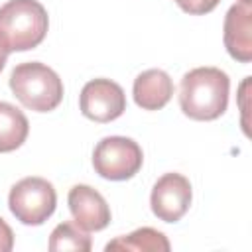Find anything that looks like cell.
Instances as JSON below:
<instances>
[{
  "mask_svg": "<svg viewBox=\"0 0 252 252\" xmlns=\"http://www.w3.org/2000/svg\"><path fill=\"white\" fill-rule=\"evenodd\" d=\"M230 81L219 67H197L183 75L179 106L193 120H215L228 106Z\"/></svg>",
  "mask_w": 252,
  "mask_h": 252,
  "instance_id": "obj_1",
  "label": "cell"
},
{
  "mask_svg": "<svg viewBox=\"0 0 252 252\" xmlns=\"http://www.w3.org/2000/svg\"><path fill=\"white\" fill-rule=\"evenodd\" d=\"M10 89L26 108L35 112L55 110L63 100V81L39 61L16 65L10 75Z\"/></svg>",
  "mask_w": 252,
  "mask_h": 252,
  "instance_id": "obj_2",
  "label": "cell"
},
{
  "mask_svg": "<svg viewBox=\"0 0 252 252\" xmlns=\"http://www.w3.org/2000/svg\"><path fill=\"white\" fill-rule=\"evenodd\" d=\"M47 28V12L37 0H10L0 6V33L10 51L37 47Z\"/></svg>",
  "mask_w": 252,
  "mask_h": 252,
  "instance_id": "obj_3",
  "label": "cell"
},
{
  "mask_svg": "<svg viewBox=\"0 0 252 252\" xmlns=\"http://www.w3.org/2000/svg\"><path fill=\"white\" fill-rule=\"evenodd\" d=\"M57 193L53 185L43 177H24L20 179L8 195V207L12 215L30 226L43 224L55 211Z\"/></svg>",
  "mask_w": 252,
  "mask_h": 252,
  "instance_id": "obj_4",
  "label": "cell"
},
{
  "mask_svg": "<svg viewBox=\"0 0 252 252\" xmlns=\"http://www.w3.org/2000/svg\"><path fill=\"white\" fill-rule=\"evenodd\" d=\"M144 163V154L138 142L126 136H106L93 152L94 171L110 181H124L134 177Z\"/></svg>",
  "mask_w": 252,
  "mask_h": 252,
  "instance_id": "obj_5",
  "label": "cell"
},
{
  "mask_svg": "<svg viewBox=\"0 0 252 252\" xmlns=\"http://www.w3.org/2000/svg\"><path fill=\"white\" fill-rule=\"evenodd\" d=\"M81 112L94 122H110L126 110V94L122 87L110 79L89 81L79 96Z\"/></svg>",
  "mask_w": 252,
  "mask_h": 252,
  "instance_id": "obj_6",
  "label": "cell"
},
{
  "mask_svg": "<svg viewBox=\"0 0 252 252\" xmlns=\"http://www.w3.org/2000/svg\"><path fill=\"white\" fill-rule=\"evenodd\" d=\"M191 183L181 173H165L161 175L150 195V205L154 215L163 222H177L191 207Z\"/></svg>",
  "mask_w": 252,
  "mask_h": 252,
  "instance_id": "obj_7",
  "label": "cell"
},
{
  "mask_svg": "<svg viewBox=\"0 0 252 252\" xmlns=\"http://www.w3.org/2000/svg\"><path fill=\"white\" fill-rule=\"evenodd\" d=\"M222 39L228 55L240 63L252 59V0H238L224 16Z\"/></svg>",
  "mask_w": 252,
  "mask_h": 252,
  "instance_id": "obj_8",
  "label": "cell"
},
{
  "mask_svg": "<svg viewBox=\"0 0 252 252\" xmlns=\"http://www.w3.org/2000/svg\"><path fill=\"white\" fill-rule=\"evenodd\" d=\"M67 203H69V211H71L75 222L83 230L93 232V230H102L108 226V222H110L108 203L91 185L71 187Z\"/></svg>",
  "mask_w": 252,
  "mask_h": 252,
  "instance_id": "obj_9",
  "label": "cell"
},
{
  "mask_svg": "<svg viewBox=\"0 0 252 252\" xmlns=\"http://www.w3.org/2000/svg\"><path fill=\"white\" fill-rule=\"evenodd\" d=\"M134 100L144 110H159L173 96V81L161 69H148L134 79Z\"/></svg>",
  "mask_w": 252,
  "mask_h": 252,
  "instance_id": "obj_10",
  "label": "cell"
},
{
  "mask_svg": "<svg viewBox=\"0 0 252 252\" xmlns=\"http://www.w3.org/2000/svg\"><path fill=\"white\" fill-rule=\"evenodd\" d=\"M30 132L26 114L10 102L0 100V154L18 150Z\"/></svg>",
  "mask_w": 252,
  "mask_h": 252,
  "instance_id": "obj_11",
  "label": "cell"
},
{
  "mask_svg": "<svg viewBox=\"0 0 252 252\" xmlns=\"http://www.w3.org/2000/svg\"><path fill=\"white\" fill-rule=\"evenodd\" d=\"M169 240L165 238L163 232L152 228V226H142L126 236H118L106 244V250H134V252H167Z\"/></svg>",
  "mask_w": 252,
  "mask_h": 252,
  "instance_id": "obj_12",
  "label": "cell"
},
{
  "mask_svg": "<svg viewBox=\"0 0 252 252\" xmlns=\"http://www.w3.org/2000/svg\"><path fill=\"white\" fill-rule=\"evenodd\" d=\"M91 246H93L91 236L77 222H69V220L61 222L49 234V250L51 252H65V250L89 252Z\"/></svg>",
  "mask_w": 252,
  "mask_h": 252,
  "instance_id": "obj_13",
  "label": "cell"
},
{
  "mask_svg": "<svg viewBox=\"0 0 252 252\" xmlns=\"http://www.w3.org/2000/svg\"><path fill=\"white\" fill-rule=\"evenodd\" d=\"M220 0H175V4L187 12V14H193V16H203V14H209L217 8Z\"/></svg>",
  "mask_w": 252,
  "mask_h": 252,
  "instance_id": "obj_14",
  "label": "cell"
},
{
  "mask_svg": "<svg viewBox=\"0 0 252 252\" xmlns=\"http://www.w3.org/2000/svg\"><path fill=\"white\" fill-rule=\"evenodd\" d=\"M14 248V232L8 222L0 217V252H10Z\"/></svg>",
  "mask_w": 252,
  "mask_h": 252,
  "instance_id": "obj_15",
  "label": "cell"
},
{
  "mask_svg": "<svg viewBox=\"0 0 252 252\" xmlns=\"http://www.w3.org/2000/svg\"><path fill=\"white\" fill-rule=\"evenodd\" d=\"M8 53H10V49H8V45H6V41H4V37H2V33H0V71H2L4 65H6Z\"/></svg>",
  "mask_w": 252,
  "mask_h": 252,
  "instance_id": "obj_16",
  "label": "cell"
}]
</instances>
